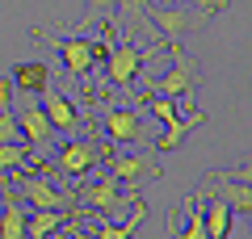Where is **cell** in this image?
<instances>
[{
	"label": "cell",
	"instance_id": "cell-19",
	"mask_svg": "<svg viewBox=\"0 0 252 239\" xmlns=\"http://www.w3.org/2000/svg\"><path fill=\"white\" fill-rule=\"evenodd\" d=\"M63 222H67V214H63V210H30L26 239H46V235H55Z\"/></svg>",
	"mask_w": 252,
	"mask_h": 239
},
{
	"label": "cell",
	"instance_id": "cell-3",
	"mask_svg": "<svg viewBox=\"0 0 252 239\" xmlns=\"http://www.w3.org/2000/svg\"><path fill=\"white\" fill-rule=\"evenodd\" d=\"M164 51H168V59H172V67L164 71V76H156L152 80V92H160V97H189V92L198 89V80H202V63L198 59H189L185 51H181L177 42H164Z\"/></svg>",
	"mask_w": 252,
	"mask_h": 239
},
{
	"label": "cell",
	"instance_id": "cell-14",
	"mask_svg": "<svg viewBox=\"0 0 252 239\" xmlns=\"http://www.w3.org/2000/svg\"><path fill=\"white\" fill-rule=\"evenodd\" d=\"M147 9H152V0H114V17H122L126 34H147V38H160L152 30V17H147Z\"/></svg>",
	"mask_w": 252,
	"mask_h": 239
},
{
	"label": "cell",
	"instance_id": "cell-20",
	"mask_svg": "<svg viewBox=\"0 0 252 239\" xmlns=\"http://www.w3.org/2000/svg\"><path fill=\"white\" fill-rule=\"evenodd\" d=\"M181 214H185V227H181V239H210L206 235V222H202V197L189 193L181 202Z\"/></svg>",
	"mask_w": 252,
	"mask_h": 239
},
{
	"label": "cell",
	"instance_id": "cell-7",
	"mask_svg": "<svg viewBox=\"0 0 252 239\" xmlns=\"http://www.w3.org/2000/svg\"><path fill=\"white\" fill-rule=\"evenodd\" d=\"M13 118H17V134H21V143H30V151H46L55 143V130H51V122H46L42 105L34 101V92H30L21 105H13Z\"/></svg>",
	"mask_w": 252,
	"mask_h": 239
},
{
	"label": "cell",
	"instance_id": "cell-4",
	"mask_svg": "<svg viewBox=\"0 0 252 239\" xmlns=\"http://www.w3.org/2000/svg\"><path fill=\"white\" fill-rule=\"evenodd\" d=\"M13 197H21L26 202V210H67L72 206V193L67 189L55 185L51 172H26V177H17V185H9Z\"/></svg>",
	"mask_w": 252,
	"mask_h": 239
},
{
	"label": "cell",
	"instance_id": "cell-10",
	"mask_svg": "<svg viewBox=\"0 0 252 239\" xmlns=\"http://www.w3.org/2000/svg\"><path fill=\"white\" fill-rule=\"evenodd\" d=\"M76 197L84 202V214H109L122 206V180L114 177H101V180H84L76 189Z\"/></svg>",
	"mask_w": 252,
	"mask_h": 239
},
{
	"label": "cell",
	"instance_id": "cell-21",
	"mask_svg": "<svg viewBox=\"0 0 252 239\" xmlns=\"http://www.w3.org/2000/svg\"><path fill=\"white\" fill-rule=\"evenodd\" d=\"M93 21H114V0H84L80 30H84V26H93Z\"/></svg>",
	"mask_w": 252,
	"mask_h": 239
},
{
	"label": "cell",
	"instance_id": "cell-5",
	"mask_svg": "<svg viewBox=\"0 0 252 239\" xmlns=\"http://www.w3.org/2000/svg\"><path fill=\"white\" fill-rule=\"evenodd\" d=\"M198 197H219L227 202L231 218H248L252 214V189H248V164L240 172H227V177H210V185L198 189Z\"/></svg>",
	"mask_w": 252,
	"mask_h": 239
},
{
	"label": "cell",
	"instance_id": "cell-13",
	"mask_svg": "<svg viewBox=\"0 0 252 239\" xmlns=\"http://www.w3.org/2000/svg\"><path fill=\"white\" fill-rule=\"evenodd\" d=\"M105 130L114 143H135L139 134H143V118H139L135 105H118L105 114Z\"/></svg>",
	"mask_w": 252,
	"mask_h": 239
},
{
	"label": "cell",
	"instance_id": "cell-8",
	"mask_svg": "<svg viewBox=\"0 0 252 239\" xmlns=\"http://www.w3.org/2000/svg\"><path fill=\"white\" fill-rule=\"evenodd\" d=\"M105 155H109V151L101 147V143H93V139H72V143H63V147H59L55 164H59L63 177H84V172H89L97 159H105Z\"/></svg>",
	"mask_w": 252,
	"mask_h": 239
},
{
	"label": "cell",
	"instance_id": "cell-11",
	"mask_svg": "<svg viewBox=\"0 0 252 239\" xmlns=\"http://www.w3.org/2000/svg\"><path fill=\"white\" fill-rule=\"evenodd\" d=\"M38 105H42V114H46V122H51V130H55V134H76V126H80V114H76V105L63 97V92H55L51 84H46Z\"/></svg>",
	"mask_w": 252,
	"mask_h": 239
},
{
	"label": "cell",
	"instance_id": "cell-24",
	"mask_svg": "<svg viewBox=\"0 0 252 239\" xmlns=\"http://www.w3.org/2000/svg\"><path fill=\"white\" fill-rule=\"evenodd\" d=\"M156 4H177V0H156ZM185 4H215V9H223V0H185Z\"/></svg>",
	"mask_w": 252,
	"mask_h": 239
},
{
	"label": "cell",
	"instance_id": "cell-15",
	"mask_svg": "<svg viewBox=\"0 0 252 239\" xmlns=\"http://www.w3.org/2000/svg\"><path fill=\"white\" fill-rule=\"evenodd\" d=\"M26 218H30V210L4 189V206H0V239H26Z\"/></svg>",
	"mask_w": 252,
	"mask_h": 239
},
{
	"label": "cell",
	"instance_id": "cell-22",
	"mask_svg": "<svg viewBox=\"0 0 252 239\" xmlns=\"http://www.w3.org/2000/svg\"><path fill=\"white\" fill-rule=\"evenodd\" d=\"M13 139H21L17 118H13V109H0V143H13Z\"/></svg>",
	"mask_w": 252,
	"mask_h": 239
},
{
	"label": "cell",
	"instance_id": "cell-6",
	"mask_svg": "<svg viewBox=\"0 0 252 239\" xmlns=\"http://www.w3.org/2000/svg\"><path fill=\"white\" fill-rule=\"evenodd\" d=\"M109 164V177L122 180V185H152V180L164 177L160 159H156V151H122V155H105Z\"/></svg>",
	"mask_w": 252,
	"mask_h": 239
},
{
	"label": "cell",
	"instance_id": "cell-12",
	"mask_svg": "<svg viewBox=\"0 0 252 239\" xmlns=\"http://www.w3.org/2000/svg\"><path fill=\"white\" fill-rule=\"evenodd\" d=\"M193 126H206V114H202V109H189V118L177 114V118H172V122L160 130V139H152L147 147H152L156 155H164V151H177L181 143L189 139V130H193Z\"/></svg>",
	"mask_w": 252,
	"mask_h": 239
},
{
	"label": "cell",
	"instance_id": "cell-16",
	"mask_svg": "<svg viewBox=\"0 0 252 239\" xmlns=\"http://www.w3.org/2000/svg\"><path fill=\"white\" fill-rule=\"evenodd\" d=\"M9 80H13L17 92H42L46 84H51V67H46V63H13Z\"/></svg>",
	"mask_w": 252,
	"mask_h": 239
},
{
	"label": "cell",
	"instance_id": "cell-2",
	"mask_svg": "<svg viewBox=\"0 0 252 239\" xmlns=\"http://www.w3.org/2000/svg\"><path fill=\"white\" fill-rule=\"evenodd\" d=\"M215 13H219L215 4H185V0H177V4H152V9H147V17H152V30H156L160 38L181 42L185 34L202 30Z\"/></svg>",
	"mask_w": 252,
	"mask_h": 239
},
{
	"label": "cell",
	"instance_id": "cell-25",
	"mask_svg": "<svg viewBox=\"0 0 252 239\" xmlns=\"http://www.w3.org/2000/svg\"><path fill=\"white\" fill-rule=\"evenodd\" d=\"M72 239H93V235H84V231H72Z\"/></svg>",
	"mask_w": 252,
	"mask_h": 239
},
{
	"label": "cell",
	"instance_id": "cell-18",
	"mask_svg": "<svg viewBox=\"0 0 252 239\" xmlns=\"http://www.w3.org/2000/svg\"><path fill=\"white\" fill-rule=\"evenodd\" d=\"M143 222H147V206L135 197V202H130V218H126L122 227H114V222H101V227H97V239H135V231L143 227Z\"/></svg>",
	"mask_w": 252,
	"mask_h": 239
},
{
	"label": "cell",
	"instance_id": "cell-17",
	"mask_svg": "<svg viewBox=\"0 0 252 239\" xmlns=\"http://www.w3.org/2000/svg\"><path fill=\"white\" fill-rule=\"evenodd\" d=\"M202 222H206L210 239H231V210H227V202L206 197V202H202Z\"/></svg>",
	"mask_w": 252,
	"mask_h": 239
},
{
	"label": "cell",
	"instance_id": "cell-9",
	"mask_svg": "<svg viewBox=\"0 0 252 239\" xmlns=\"http://www.w3.org/2000/svg\"><path fill=\"white\" fill-rule=\"evenodd\" d=\"M105 55H109V80H114L118 89H126V84H130V80L139 76L143 59L152 55V46H147V42H139V38H130V42L114 46V51H105Z\"/></svg>",
	"mask_w": 252,
	"mask_h": 239
},
{
	"label": "cell",
	"instance_id": "cell-23",
	"mask_svg": "<svg viewBox=\"0 0 252 239\" xmlns=\"http://www.w3.org/2000/svg\"><path fill=\"white\" fill-rule=\"evenodd\" d=\"M13 101H17V89H13L9 76H0V109H13Z\"/></svg>",
	"mask_w": 252,
	"mask_h": 239
},
{
	"label": "cell",
	"instance_id": "cell-1",
	"mask_svg": "<svg viewBox=\"0 0 252 239\" xmlns=\"http://www.w3.org/2000/svg\"><path fill=\"white\" fill-rule=\"evenodd\" d=\"M34 38H38V42H46V46H55V55L63 59V71H67V76H76V80H84V76L93 71V63H97L101 55L109 51V42H105V38L51 34V30H34Z\"/></svg>",
	"mask_w": 252,
	"mask_h": 239
}]
</instances>
